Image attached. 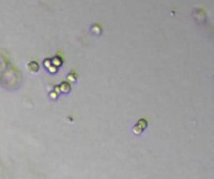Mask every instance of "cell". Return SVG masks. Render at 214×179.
<instances>
[{"instance_id": "obj_1", "label": "cell", "mask_w": 214, "mask_h": 179, "mask_svg": "<svg viewBox=\"0 0 214 179\" xmlns=\"http://www.w3.org/2000/svg\"><path fill=\"white\" fill-rule=\"evenodd\" d=\"M147 126H148V123H147L146 120H145V119H141V120H139V121L136 123V126L133 128V131H134V133L135 134H139L146 129Z\"/></svg>"}]
</instances>
